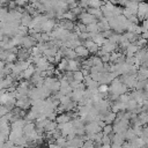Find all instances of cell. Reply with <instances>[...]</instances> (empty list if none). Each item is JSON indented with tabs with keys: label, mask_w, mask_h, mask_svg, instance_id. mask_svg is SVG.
Returning a JSON list of instances; mask_svg holds the SVG:
<instances>
[{
	"label": "cell",
	"mask_w": 148,
	"mask_h": 148,
	"mask_svg": "<svg viewBox=\"0 0 148 148\" xmlns=\"http://www.w3.org/2000/svg\"><path fill=\"white\" fill-rule=\"evenodd\" d=\"M136 16L139 17V20H142V21L148 18V2H146V1L139 2Z\"/></svg>",
	"instance_id": "cell-1"
},
{
	"label": "cell",
	"mask_w": 148,
	"mask_h": 148,
	"mask_svg": "<svg viewBox=\"0 0 148 148\" xmlns=\"http://www.w3.org/2000/svg\"><path fill=\"white\" fill-rule=\"evenodd\" d=\"M77 17H79L80 22L83 23V24H86V25H88L90 23H94V22H98L97 18H95V16H92L91 14H89L87 10H83Z\"/></svg>",
	"instance_id": "cell-2"
},
{
	"label": "cell",
	"mask_w": 148,
	"mask_h": 148,
	"mask_svg": "<svg viewBox=\"0 0 148 148\" xmlns=\"http://www.w3.org/2000/svg\"><path fill=\"white\" fill-rule=\"evenodd\" d=\"M16 106L27 110L31 106V98L29 96H22L20 98H16Z\"/></svg>",
	"instance_id": "cell-3"
},
{
	"label": "cell",
	"mask_w": 148,
	"mask_h": 148,
	"mask_svg": "<svg viewBox=\"0 0 148 148\" xmlns=\"http://www.w3.org/2000/svg\"><path fill=\"white\" fill-rule=\"evenodd\" d=\"M56 24H57V21H56L54 18H49V20H46L44 23H42V32H47V34H50V32L54 29Z\"/></svg>",
	"instance_id": "cell-4"
},
{
	"label": "cell",
	"mask_w": 148,
	"mask_h": 148,
	"mask_svg": "<svg viewBox=\"0 0 148 148\" xmlns=\"http://www.w3.org/2000/svg\"><path fill=\"white\" fill-rule=\"evenodd\" d=\"M36 44H37V40H36L32 36L27 35V36H24V37H23V40H22L21 46H22V47H24V49L30 50V49H31V47H34Z\"/></svg>",
	"instance_id": "cell-5"
},
{
	"label": "cell",
	"mask_w": 148,
	"mask_h": 148,
	"mask_svg": "<svg viewBox=\"0 0 148 148\" xmlns=\"http://www.w3.org/2000/svg\"><path fill=\"white\" fill-rule=\"evenodd\" d=\"M84 128H86V133H98L102 131V127L98 125L97 120L88 123L87 125H84Z\"/></svg>",
	"instance_id": "cell-6"
},
{
	"label": "cell",
	"mask_w": 148,
	"mask_h": 148,
	"mask_svg": "<svg viewBox=\"0 0 148 148\" xmlns=\"http://www.w3.org/2000/svg\"><path fill=\"white\" fill-rule=\"evenodd\" d=\"M74 50H75V52H76V56H77L79 58H81V59H87V58L89 57V54H90L89 50H88L83 44L76 46Z\"/></svg>",
	"instance_id": "cell-7"
},
{
	"label": "cell",
	"mask_w": 148,
	"mask_h": 148,
	"mask_svg": "<svg viewBox=\"0 0 148 148\" xmlns=\"http://www.w3.org/2000/svg\"><path fill=\"white\" fill-rule=\"evenodd\" d=\"M83 45H84V46L89 50V52L92 53V54H96L97 51L99 50V46H98L92 39H86V40L83 42Z\"/></svg>",
	"instance_id": "cell-8"
},
{
	"label": "cell",
	"mask_w": 148,
	"mask_h": 148,
	"mask_svg": "<svg viewBox=\"0 0 148 148\" xmlns=\"http://www.w3.org/2000/svg\"><path fill=\"white\" fill-rule=\"evenodd\" d=\"M105 53H112L113 51H116V49H117V44H114V43H112V42H110L109 39H105V42L102 44V46H99Z\"/></svg>",
	"instance_id": "cell-9"
},
{
	"label": "cell",
	"mask_w": 148,
	"mask_h": 148,
	"mask_svg": "<svg viewBox=\"0 0 148 148\" xmlns=\"http://www.w3.org/2000/svg\"><path fill=\"white\" fill-rule=\"evenodd\" d=\"M81 69V61L76 58V59H68V67L67 71L71 72H76Z\"/></svg>",
	"instance_id": "cell-10"
},
{
	"label": "cell",
	"mask_w": 148,
	"mask_h": 148,
	"mask_svg": "<svg viewBox=\"0 0 148 148\" xmlns=\"http://www.w3.org/2000/svg\"><path fill=\"white\" fill-rule=\"evenodd\" d=\"M111 139H112V143H114V145H123L124 142H125V134L124 133H112L111 134Z\"/></svg>",
	"instance_id": "cell-11"
},
{
	"label": "cell",
	"mask_w": 148,
	"mask_h": 148,
	"mask_svg": "<svg viewBox=\"0 0 148 148\" xmlns=\"http://www.w3.org/2000/svg\"><path fill=\"white\" fill-rule=\"evenodd\" d=\"M35 71H36V66H35L34 64H31L27 69H24V71L21 73L22 79H24V80H30V77L34 75Z\"/></svg>",
	"instance_id": "cell-12"
},
{
	"label": "cell",
	"mask_w": 148,
	"mask_h": 148,
	"mask_svg": "<svg viewBox=\"0 0 148 148\" xmlns=\"http://www.w3.org/2000/svg\"><path fill=\"white\" fill-rule=\"evenodd\" d=\"M30 58V50L24 47H18L17 52V59L18 60H28Z\"/></svg>",
	"instance_id": "cell-13"
},
{
	"label": "cell",
	"mask_w": 148,
	"mask_h": 148,
	"mask_svg": "<svg viewBox=\"0 0 148 148\" xmlns=\"http://www.w3.org/2000/svg\"><path fill=\"white\" fill-rule=\"evenodd\" d=\"M71 120H72V118H71V116L68 114V112L60 113V114H58L57 118H56V121H57L58 124H66V123H68V121H71Z\"/></svg>",
	"instance_id": "cell-14"
},
{
	"label": "cell",
	"mask_w": 148,
	"mask_h": 148,
	"mask_svg": "<svg viewBox=\"0 0 148 148\" xmlns=\"http://www.w3.org/2000/svg\"><path fill=\"white\" fill-rule=\"evenodd\" d=\"M90 39H92L98 46H102V44L105 42L106 38H104V37L102 36V34L98 32V34H90Z\"/></svg>",
	"instance_id": "cell-15"
},
{
	"label": "cell",
	"mask_w": 148,
	"mask_h": 148,
	"mask_svg": "<svg viewBox=\"0 0 148 148\" xmlns=\"http://www.w3.org/2000/svg\"><path fill=\"white\" fill-rule=\"evenodd\" d=\"M139 50H140V47H139L135 43H131V44L127 46V49H126V56H127V57H133Z\"/></svg>",
	"instance_id": "cell-16"
},
{
	"label": "cell",
	"mask_w": 148,
	"mask_h": 148,
	"mask_svg": "<svg viewBox=\"0 0 148 148\" xmlns=\"http://www.w3.org/2000/svg\"><path fill=\"white\" fill-rule=\"evenodd\" d=\"M124 36L126 37V39L130 42V43H136V40L141 37V35H138L135 32H132V31H126L124 34Z\"/></svg>",
	"instance_id": "cell-17"
},
{
	"label": "cell",
	"mask_w": 148,
	"mask_h": 148,
	"mask_svg": "<svg viewBox=\"0 0 148 148\" xmlns=\"http://www.w3.org/2000/svg\"><path fill=\"white\" fill-rule=\"evenodd\" d=\"M32 16L30 15V14H28V13H24L23 15H22V17H21V25H24V27H28L29 28V25L31 24V22H32Z\"/></svg>",
	"instance_id": "cell-18"
},
{
	"label": "cell",
	"mask_w": 148,
	"mask_h": 148,
	"mask_svg": "<svg viewBox=\"0 0 148 148\" xmlns=\"http://www.w3.org/2000/svg\"><path fill=\"white\" fill-rule=\"evenodd\" d=\"M116 118H117V113L110 110V111L104 116V121H105V124H113L114 120H116Z\"/></svg>",
	"instance_id": "cell-19"
},
{
	"label": "cell",
	"mask_w": 148,
	"mask_h": 148,
	"mask_svg": "<svg viewBox=\"0 0 148 148\" xmlns=\"http://www.w3.org/2000/svg\"><path fill=\"white\" fill-rule=\"evenodd\" d=\"M67 67H68V59L67 58H62L57 65V69H59L60 72H66Z\"/></svg>",
	"instance_id": "cell-20"
},
{
	"label": "cell",
	"mask_w": 148,
	"mask_h": 148,
	"mask_svg": "<svg viewBox=\"0 0 148 148\" xmlns=\"http://www.w3.org/2000/svg\"><path fill=\"white\" fill-rule=\"evenodd\" d=\"M87 31H88L89 34H98V32H101L97 22H94V23L88 24V25H87Z\"/></svg>",
	"instance_id": "cell-21"
},
{
	"label": "cell",
	"mask_w": 148,
	"mask_h": 148,
	"mask_svg": "<svg viewBox=\"0 0 148 148\" xmlns=\"http://www.w3.org/2000/svg\"><path fill=\"white\" fill-rule=\"evenodd\" d=\"M22 40H23V36H21V35H15V36H13V37H10V43L14 45V46H21V44H22Z\"/></svg>",
	"instance_id": "cell-22"
},
{
	"label": "cell",
	"mask_w": 148,
	"mask_h": 148,
	"mask_svg": "<svg viewBox=\"0 0 148 148\" xmlns=\"http://www.w3.org/2000/svg\"><path fill=\"white\" fill-rule=\"evenodd\" d=\"M124 134H125V139H126L127 141H131V140H133L134 138H136V134L134 133V130H133L132 127H128V128L124 132Z\"/></svg>",
	"instance_id": "cell-23"
},
{
	"label": "cell",
	"mask_w": 148,
	"mask_h": 148,
	"mask_svg": "<svg viewBox=\"0 0 148 148\" xmlns=\"http://www.w3.org/2000/svg\"><path fill=\"white\" fill-rule=\"evenodd\" d=\"M57 128H58V123L54 121V120H50V121L45 125V127H44L45 132H51V131H54V130H57Z\"/></svg>",
	"instance_id": "cell-24"
},
{
	"label": "cell",
	"mask_w": 148,
	"mask_h": 148,
	"mask_svg": "<svg viewBox=\"0 0 148 148\" xmlns=\"http://www.w3.org/2000/svg\"><path fill=\"white\" fill-rule=\"evenodd\" d=\"M73 79H74L75 81H79V82H83V80H84V75H83L82 71L80 69V71L73 72Z\"/></svg>",
	"instance_id": "cell-25"
},
{
	"label": "cell",
	"mask_w": 148,
	"mask_h": 148,
	"mask_svg": "<svg viewBox=\"0 0 148 148\" xmlns=\"http://www.w3.org/2000/svg\"><path fill=\"white\" fill-rule=\"evenodd\" d=\"M56 143H57L58 146H60L61 148H65V147H66V143H67V138L64 136V135H60L59 138L56 139Z\"/></svg>",
	"instance_id": "cell-26"
},
{
	"label": "cell",
	"mask_w": 148,
	"mask_h": 148,
	"mask_svg": "<svg viewBox=\"0 0 148 148\" xmlns=\"http://www.w3.org/2000/svg\"><path fill=\"white\" fill-rule=\"evenodd\" d=\"M75 17H76V15L69 9V10H66L65 13H64V18L65 20H69V21H75Z\"/></svg>",
	"instance_id": "cell-27"
},
{
	"label": "cell",
	"mask_w": 148,
	"mask_h": 148,
	"mask_svg": "<svg viewBox=\"0 0 148 148\" xmlns=\"http://www.w3.org/2000/svg\"><path fill=\"white\" fill-rule=\"evenodd\" d=\"M102 132H103V134H108V135L112 134L113 133V126H112V124H105V126L102 128Z\"/></svg>",
	"instance_id": "cell-28"
},
{
	"label": "cell",
	"mask_w": 148,
	"mask_h": 148,
	"mask_svg": "<svg viewBox=\"0 0 148 148\" xmlns=\"http://www.w3.org/2000/svg\"><path fill=\"white\" fill-rule=\"evenodd\" d=\"M104 2L102 0H90L89 1V7H92V8H101V6L103 5Z\"/></svg>",
	"instance_id": "cell-29"
},
{
	"label": "cell",
	"mask_w": 148,
	"mask_h": 148,
	"mask_svg": "<svg viewBox=\"0 0 148 148\" xmlns=\"http://www.w3.org/2000/svg\"><path fill=\"white\" fill-rule=\"evenodd\" d=\"M140 49H143V47H146L147 46V44H148V40L146 39V38H143V37H140L138 40H136V43H135Z\"/></svg>",
	"instance_id": "cell-30"
},
{
	"label": "cell",
	"mask_w": 148,
	"mask_h": 148,
	"mask_svg": "<svg viewBox=\"0 0 148 148\" xmlns=\"http://www.w3.org/2000/svg\"><path fill=\"white\" fill-rule=\"evenodd\" d=\"M17 34L24 37V36L29 35V28H28V27H24V25H20V27H18V32H17Z\"/></svg>",
	"instance_id": "cell-31"
},
{
	"label": "cell",
	"mask_w": 148,
	"mask_h": 148,
	"mask_svg": "<svg viewBox=\"0 0 148 148\" xmlns=\"http://www.w3.org/2000/svg\"><path fill=\"white\" fill-rule=\"evenodd\" d=\"M16 59H17V54L12 53V52L8 51V54H7V58H6L5 61H6V62H14Z\"/></svg>",
	"instance_id": "cell-32"
},
{
	"label": "cell",
	"mask_w": 148,
	"mask_h": 148,
	"mask_svg": "<svg viewBox=\"0 0 148 148\" xmlns=\"http://www.w3.org/2000/svg\"><path fill=\"white\" fill-rule=\"evenodd\" d=\"M89 1H90V0H79L77 5H79L81 8L86 9V8H88V7H89Z\"/></svg>",
	"instance_id": "cell-33"
},
{
	"label": "cell",
	"mask_w": 148,
	"mask_h": 148,
	"mask_svg": "<svg viewBox=\"0 0 148 148\" xmlns=\"http://www.w3.org/2000/svg\"><path fill=\"white\" fill-rule=\"evenodd\" d=\"M71 10H72V12H73V13H74V14L76 15V16H79V15H80V14H81V13L83 12V8H81V7H80V6L77 5V6H75L74 8H72Z\"/></svg>",
	"instance_id": "cell-34"
},
{
	"label": "cell",
	"mask_w": 148,
	"mask_h": 148,
	"mask_svg": "<svg viewBox=\"0 0 148 148\" xmlns=\"http://www.w3.org/2000/svg\"><path fill=\"white\" fill-rule=\"evenodd\" d=\"M8 112H9V111H8V109H7V108H6L3 104H0V117L6 116Z\"/></svg>",
	"instance_id": "cell-35"
},
{
	"label": "cell",
	"mask_w": 148,
	"mask_h": 148,
	"mask_svg": "<svg viewBox=\"0 0 148 148\" xmlns=\"http://www.w3.org/2000/svg\"><path fill=\"white\" fill-rule=\"evenodd\" d=\"M16 8H17V5H16L15 0H9L8 1V9L13 10V9H16Z\"/></svg>",
	"instance_id": "cell-36"
},
{
	"label": "cell",
	"mask_w": 148,
	"mask_h": 148,
	"mask_svg": "<svg viewBox=\"0 0 148 148\" xmlns=\"http://www.w3.org/2000/svg\"><path fill=\"white\" fill-rule=\"evenodd\" d=\"M98 91L99 92H109V86L108 84H99Z\"/></svg>",
	"instance_id": "cell-37"
},
{
	"label": "cell",
	"mask_w": 148,
	"mask_h": 148,
	"mask_svg": "<svg viewBox=\"0 0 148 148\" xmlns=\"http://www.w3.org/2000/svg\"><path fill=\"white\" fill-rule=\"evenodd\" d=\"M15 2H16V5H17V7H23V6H25L28 2H30V0H15Z\"/></svg>",
	"instance_id": "cell-38"
},
{
	"label": "cell",
	"mask_w": 148,
	"mask_h": 148,
	"mask_svg": "<svg viewBox=\"0 0 148 148\" xmlns=\"http://www.w3.org/2000/svg\"><path fill=\"white\" fill-rule=\"evenodd\" d=\"M99 58L102 59V62H103V64L109 62V61H110V53H105V54H103V56L99 57Z\"/></svg>",
	"instance_id": "cell-39"
},
{
	"label": "cell",
	"mask_w": 148,
	"mask_h": 148,
	"mask_svg": "<svg viewBox=\"0 0 148 148\" xmlns=\"http://www.w3.org/2000/svg\"><path fill=\"white\" fill-rule=\"evenodd\" d=\"M141 136H142V138H148V125H145V126L142 127Z\"/></svg>",
	"instance_id": "cell-40"
},
{
	"label": "cell",
	"mask_w": 148,
	"mask_h": 148,
	"mask_svg": "<svg viewBox=\"0 0 148 148\" xmlns=\"http://www.w3.org/2000/svg\"><path fill=\"white\" fill-rule=\"evenodd\" d=\"M47 147H49V148H61V147H60V146H58V145H57L56 142L49 143V145H47Z\"/></svg>",
	"instance_id": "cell-41"
},
{
	"label": "cell",
	"mask_w": 148,
	"mask_h": 148,
	"mask_svg": "<svg viewBox=\"0 0 148 148\" xmlns=\"http://www.w3.org/2000/svg\"><path fill=\"white\" fill-rule=\"evenodd\" d=\"M142 27H145V28L148 30V18H146V20L142 21Z\"/></svg>",
	"instance_id": "cell-42"
},
{
	"label": "cell",
	"mask_w": 148,
	"mask_h": 148,
	"mask_svg": "<svg viewBox=\"0 0 148 148\" xmlns=\"http://www.w3.org/2000/svg\"><path fill=\"white\" fill-rule=\"evenodd\" d=\"M5 66H6V61L0 60V71H1V69H3V68H5Z\"/></svg>",
	"instance_id": "cell-43"
},
{
	"label": "cell",
	"mask_w": 148,
	"mask_h": 148,
	"mask_svg": "<svg viewBox=\"0 0 148 148\" xmlns=\"http://www.w3.org/2000/svg\"><path fill=\"white\" fill-rule=\"evenodd\" d=\"M141 37H143V38H146V39L148 40V31H146V32H142V34H141Z\"/></svg>",
	"instance_id": "cell-44"
},
{
	"label": "cell",
	"mask_w": 148,
	"mask_h": 148,
	"mask_svg": "<svg viewBox=\"0 0 148 148\" xmlns=\"http://www.w3.org/2000/svg\"><path fill=\"white\" fill-rule=\"evenodd\" d=\"M39 0H30V3H36V2H38Z\"/></svg>",
	"instance_id": "cell-45"
},
{
	"label": "cell",
	"mask_w": 148,
	"mask_h": 148,
	"mask_svg": "<svg viewBox=\"0 0 148 148\" xmlns=\"http://www.w3.org/2000/svg\"><path fill=\"white\" fill-rule=\"evenodd\" d=\"M3 51H5V50H3V49H2V47H0V56H1V53H2V52H3Z\"/></svg>",
	"instance_id": "cell-46"
},
{
	"label": "cell",
	"mask_w": 148,
	"mask_h": 148,
	"mask_svg": "<svg viewBox=\"0 0 148 148\" xmlns=\"http://www.w3.org/2000/svg\"><path fill=\"white\" fill-rule=\"evenodd\" d=\"M89 148H97V147H95V146H91V147H89Z\"/></svg>",
	"instance_id": "cell-47"
},
{
	"label": "cell",
	"mask_w": 148,
	"mask_h": 148,
	"mask_svg": "<svg viewBox=\"0 0 148 148\" xmlns=\"http://www.w3.org/2000/svg\"><path fill=\"white\" fill-rule=\"evenodd\" d=\"M43 148H49V147H43Z\"/></svg>",
	"instance_id": "cell-48"
},
{
	"label": "cell",
	"mask_w": 148,
	"mask_h": 148,
	"mask_svg": "<svg viewBox=\"0 0 148 148\" xmlns=\"http://www.w3.org/2000/svg\"><path fill=\"white\" fill-rule=\"evenodd\" d=\"M147 125H148V123H147Z\"/></svg>",
	"instance_id": "cell-49"
}]
</instances>
